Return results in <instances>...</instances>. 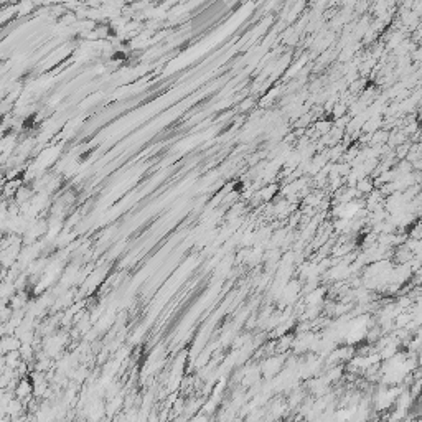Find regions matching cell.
I'll return each instance as SVG.
<instances>
[{
  "label": "cell",
  "instance_id": "6da1fadb",
  "mask_svg": "<svg viewBox=\"0 0 422 422\" xmlns=\"http://www.w3.org/2000/svg\"><path fill=\"white\" fill-rule=\"evenodd\" d=\"M14 393L17 396V399L20 401H28L30 396L33 393V384H32V380H27V378H20L19 382H17Z\"/></svg>",
  "mask_w": 422,
  "mask_h": 422
},
{
  "label": "cell",
  "instance_id": "7a4b0ae2",
  "mask_svg": "<svg viewBox=\"0 0 422 422\" xmlns=\"http://www.w3.org/2000/svg\"><path fill=\"white\" fill-rule=\"evenodd\" d=\"M32 8H33V3H20L17 12H19V15H27L32 12Z\"/></svg>",
  "mask_w": 422,
  "mask_h": 422
}]
</instances>
